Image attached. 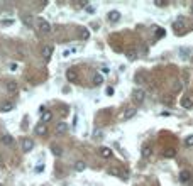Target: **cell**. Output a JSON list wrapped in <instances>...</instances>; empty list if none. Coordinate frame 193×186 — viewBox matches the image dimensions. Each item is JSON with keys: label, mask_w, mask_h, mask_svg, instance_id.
Returning a JSON list of instances; mask_svg holds the SVG:
<instances>
[{"label": "cell", "mask_w": 193, "mask_h": 186, "mask_svg": "<svg viewBox=\"0 0 193 186\" xmlns=\"http://www.w3.org/2000/svg\"><path fill=\"white\" fill-rule=\"evenodd\" d=\"M36 24H37V29H39L41 32H44V34L51 32V24H49L46 19H41V17H37V19H36Z\"/></svg>", "instance_id": "obj_1"}, {"label": "cell", "mask_w": 193, "mask_h": 186, "mask_svg": "<svg viewBox=\"0 0 193 186\" xmlns=\"http://www.w3.org/2000/svg\"><path fill=\"white\" fill-rule=\"evenodd\" d=\"M132 98L136 100L137 103H141V102H144V98H146V92L141 90V88H136V90L132 92Z\"/></svg>", "instance_id": "obj_2"}, {"label": "cell", "mask_w": 193, "mask_h": 186, "mask_svg": "<svg viewBox=\"0 0 193 186\" xmlns=\"http://www.w3.org/2000/svg\"><path fill=\"white\" fill-rule=\"evenodd\" d=\"M5 90L9 95H16V93H19V83L17 81H9L5 85Z\"/></svg>", "instance_id": "obj_3"}, {"label": "cell", "mask_w": 193, "mask_h": 186, "mask_svg": "<svg viewBox=\"0 0 193 186\" xmlns=\"http://www.w3.org/2000/svg\"><path fill=\"white\" fill-rule=\"evenodd\" d=\"M192 179H193V176H192L190 171H186V169L180 171V181H181V183H190Z\"/></svg>", "instance_id": "obj_4"}, {"label": "cell", "mask_w": 193, "mask_h": 186, "mask_svg": "<svg viewBox=\"0 0 193 186\" xmlns=\"http://www.w3.org/2000/svg\"><path fill=\"white\" fill-rule=\"evenodd\" d=\"M98 154L104 157V159H110L112 156H114V152H112V149L110 147H100L98 149Z\"/></svg>", "instance_id": "obj_5"}, {"label": "cell", "mask_w": 193, "mask_h": 186, "mask_svg": "<svg viewBox=\"0 0 193 186\" xmlns=\"http://www.w3.org/2000/svg\"><path fill=\"white\" fill-rule=\"evenodd\" d=\"M32 147H34V142H32V139H24L22 140V151H24V152H31L32 151Z\"/></svg>", "instance_id": "obj_6"}, {"label": "cell", "mask_w": 193, "mask_h": 186, "mask_svg": "<svg viewBox=\"0 0 193 186\" xmlns=\"http://www.w3.org/2000/svg\"><path fill=\"white\" fill-rule=\"evenodd\" d=\"M14 102H4V103H0V112H10V110H14Z\"/></svg>", "instance_id": "obj_7"}, {"label": "cell", "mask_w": 193, "mask_h": 186, "mask_svg": "<svg viewBox=\"0 0 193 186\" xmlns=\"http://www.w3.org/2000/svg\"><path fill=\"white\" fill-rule=\"evenodd\" d=\"M51 120H53V114L49 112V110H46V112H42L41 114V124L46 125L47 122H51Z\"/></svg>", "instance_id": "obj_8"}, {"label": "cell", "mask_w": 193, "mask_h": 186, "mask_svg": "<svg viewBox=\"0 0 193 186\" xmlns=\"http://www.w3.org/2000/svg\"><path fill=\"white\" fill-rule=\"evenodd\" d=\"M56 132H58L59 135L66 134V132H68V124H64V122H59V124L56 125Z\"/></svg>", "instance_id": "obj_9"}, {"label": "cell", "mask_w": 193, "mask_h": 186, "mask_svg": "<svg viewBox=\"0 0 193 186\" xmlns=\"http://www.w3.org/2000/svg\"><path fill=\"white\" fill-rule=\"evenodd\" d=\"M136 112H137L136 108H125V112H124V114H122V119H124V120H129V119H132V117L136 115Z\"/></svg>", "instance_id": "obj_10"}, {"label": "cell", "mask_w": 193, "mask_h": 186, "mask_svg": "<svg viewBox=\"0 0 193 186\" xmlns=\"http://www.w3.org/2000/svg\"><path fill=\"white\" fill-rule=\"evenodd\" d=\"M34 132H36L37 135H46V134H47V127H46L44 124H39V125H36Z\"/></svg>", "instance_id": "obj_11"}, {"label": "cell", "mask_w": 193, "mask_h": 186, "mask_svg": "<svg viewBox=\"0 0 193 186\" xmlns=\"http://www.w3.org/2000/svg\"><path fill=\"white\" fill-rule=\"evenodd\" d=\"M41 54H42V58H44V59H49V58H51V54H53V47H51V46L42 47Z\"/></svg>", "instance_id": "obj_12"}, {"label": "cell", "mask_w": 193, "mask_h": 186, "mask_svg": "<svg viewBox=\"0 0 193 186\" xmlns=\"http://www.w3.org/2000/svg\"><path fill=\"white\" fill-rule=\"evenodd\" d=\"M66 78H68V81L75 83L76 80H78V76H76V71H75V69H68V71H66Z\"/></svg>", "instance_id": "obj_13"}, {"label": "cell", "mask_w": 193, "mask_h": 186, "mask_svg": "<svg viewBox=\"0 0 193 186\" xmlns=\"http://www.w3.org/2000/svg\"><path fill=\"white\" fill-rule=\"evenodd\" d=\"M119 19H120V12H119V10L109 12V21H110V22H117Z\"/></svg>", "instance_id": "obj_14"}, {"label": "cell", "mask_w": 193, "mask_h": 186, "mask_svg": "<svg viewBox=\"0 0 193 186\" xmlns=\"http://www.w3.org/2000/svg\"><path fill=\"white\" fill-rule=\"evenodd\" d=\"M0 142H2V144L4 145H12V142H14V137H12V135H2V139H0Z\"/></svg>", "instance_id": "obj_15"}, {"label": "cell", "mask_w": 193, "mask_h": 186, "mask_svg": "<svg viewBox=\"0 0 193 186\" xmlns=\"http://www.w3.org/2000/svg\"><path fill=\"white\" fill-rule=\"evenodd\" d=\"M181 107H185V108H192V107H193V98L185 97V98L181 100Z\"/></svg>", "instance_id": "obj_16"}, {"label": "cell", "mask_w": 193, "mask_h": 186, "mask_svg": "<svg viewBox=\"0 0 193 186\" xmlns=\"http://www.w3.org/2000/svg\"><path fill=\"white\" fill-rule=\"evenodd\" d=\"M151 154H152V145L151 144H146L144 147H142V156H144V157H149Z\"/></svg>", "instance_id": "obj_17"}, {"label": "cell", "mask_w": 193, "mask_h": 186, "mask_svg": "<svg viewBox=\"0 0 193 186\" xmlns=\"http://www.w3.org/2000/svg\"><path fill=\"white\" fill-rule=\"evenodd\" d=\"M87 169V164H85L83 161H76L75 162V171H78V173H81V171Z\"/></svg>", "instance_id": "obj_18"}, {"label": "cell", "mask_w": 193, "mask_h": 186, "mask_svg": "<svg viewBox=\"0 0 193 186\" xmlns=\"http://www.w3.org/2000/svg\"><path fill=\"white\" fill-rule=\"evenodd\" d=\"M173 29H175V31H181V29H183V19H181V17L173 22Z\"/></svg>", "instance_id": "obj_19"}, {"label": "cell", "mask_w": 193, "mask_h": 186, "mask_svg": "<svg viewBox=\"0 0 193 186\" xmlns=\"http://www.w3.org/2000/svg\"><path fill=\"white\" fill-rule=\"evenodd\" d=\"M102 83H104V76H102L100 73H97V75L93 76V85L95 86H98V85H102Z\"/></svg>", "instance_id": "obj_20"}, {"label": "cell", "mask_w": 193, "mask_h": 186, "mask_svg": "<svg viewBox=\"0 0 193 186\" xmlns=\"http://www.w3.org/2000/svg\"><path fill=\"white\" fill-rule=\"evenodd\" d=\"M164 34H166V32H164V29H163V27H156V37H158V39L164 37Z\"/></svg>", "instance_id": "obj_21"}, {"label": "cell", "mask_w": 193, "mask_h": 186, "mask_svg": "<svg viewBox=\"0 0 193 186\" xmlns=\"http://www.w3.org/2000/svg\"><path fill=\"white\" fill-rule=\"evenodd\" d=\"M175 154H176V151L175 149H166L164 151V157H175Z\"/></svg>", "instance_id": "obj_22"}, {"label": "cell", "mask_w": 193, "mask_h": 186, "mask_svg": "<svg viewBox=\"0 0 193 186\" xmlns=\"http://www.w3.org/2000/svg\"><path fill=\"white\" fill-rule=\"evenodd\" d=\"M185 145L186 147H193V135H188L186 139H185Z\"/></svg>", "instance_id": "obj_23"}, {"label": "cell", "mask_w": 193, "mask_h": 186, "mask_svg": "<svg viewBox=\"0 0 193 186\" xmlns=\"http://www.w3.org/2000/svg\"><path fill=\"white\" fill-rule=\"evenodd\" d=\"M93 137L95 139H102V137H104V132H102L100 129H95L93 130Z\"/></svg>", "instance_id": "obj_24"}, {"label": "cell", "mask_w": 193, "mask_h": 186, "mask_svg": "<svg viewBox=\"0 0 193 186\" xmlns=\"http://www.w3.org/2000/svg\"><path fill=\"white\" fill-rule=\"evenodd\" d=\"M80 36H81V39H88V37H90V31H88V29H81Z\"/></svg>", "instance_id": "obj_25"}, {"label": "cell", "mask_w": 193, "mask_h": 186, "mask_svg": "<svg viewBox=\"0 0 193 186\" xmlns=\"http://www.w3.org/2000/svg\"><path fill=\"white\" fill-rule=\"evenodd\" d=\"M168 4H169L168 0H154V5H158V7H164Z\"/></svg>", "instance_id": "obj_26"}, {"label": "cell", "mask_w": 193, "mask_h": 186, "mask_svg": "<svg viewBox=\"0 0 193 186\" xmlns=\"http://www.w3.org/2000/svg\"><path fill=\"white\" fill-rule=\"evenodd\" d=\"M51 151L56 156H61V147H58V145H51Z\"/></svg>", "instance_id": "obj_27"}, {"label": "cell", "mask_w": 193, "mask_h": 186, "mask_svg": "<svg viewBox=\"0 0 193 186\" xmlns=\"http://www.w3.org/2000/svg\"><path fill=\"white\" fill-rule=\"evenodd\" d=\"M34 171H36V173H42V171H44V164H42V162H39V164L36 166V169H34Z\"/></svg>", "instance_id": "obj_28"}, {"label": "cell", "mask_w": 193, "mask_h": 186, "mask_svg": "<svg viewBox=\"0 0 193 186\" xmlns=\"http://www.w3.org/2000/svg\"><path fill=\"white\" fill-rule=\"evenodd\" d=\"M136 56H137V54H136L134 51H129V52H127V58H129L131 61H134V59H136Z\"/></svg>", "instance_id": "obj_29"}, {"label": "cell", "mask_w": 193, "mask_h": 186, "mask_svg": "<svg viewBox=\"0 0 193 186\" xmlns=\"http://www.w3.org/2000/svg\"><path fill=\"white\" fill-rule=\"evenodd\" d=\"M100 71L104 73V75H109V73H110V69H109V68H107V66H104V68H102V69H100Z\"/></svg>", "instance_id": "obj_30"}, {"label": "cell", "mask_w": 193, "mask_h": 186, "mask_svg": "<svg viewBox=\"0 0 193 186\" xmlns=\"http://www.w3.org/2000/svg\"><path fill=\"white\" fill-rule=\"evenodd\" d=\"M2 24H4V26H12V24H14V21H4Z\"/></svg>", "instance_id": "obj_31"}, {"label": "cell", "mask_w": 193, "mask_h": 186, "mask_svg": "<svg viewBox=\"0 0 193 186\" xmlns=\"http://www.w3.org/2000/svg\"><path fill=\"white\" fill-rule=\"evenodd\" d=\"M107 95H114V88H107Z\"/></svg>", "instance_id": "obj_32"}, {"label": "cell", "mask_w": 193, "mask_h": 186, "mask_svg": "<svg viewBox=\"0 0 193 186\" xmlns=\"http://www.w3.org/2000/svg\"><path fill=\"white\" fill-rule=\"evenodd\" d=\"M188 185H190V186H193V179H192V181H190V183H188Z\"/></svg>", "instance_id": "obj_33"}, {"label": "cell", "mask_w": 193, "mask_h": 186, "mask_svg": "<svg viewBox=\"0 0 193 186\" xmlns=\"http://www.w3.org/2000/svg\"><path fill=\"white\" fill-rule=\"evenodd\" d=\"M192 12H193V5H192Z\"/></svg>", "instance_id": "obj_34"}, {"label": "cell", "mask_w": 193, "mask_h": 186, "mask_svg": "<svg viewBox=\"0 0 193 186\" xmlns=\"http://www.w3.org/2000/svg\"><path fill=\"white\" fill-rule=\"evenodd\" d=\"M0 162H2V157H0Z\"/></svg>", "instance_id": "obj_35"}, {"label": "cell", "mask_w": 193, "mask_h": 186, "mask_svg": "<svg viewBox=\"0 0 193 186\" xmlns=\"http://www.w3.org/2000/svg\"><path fill=\"white\" fill-rule=\"evenodd\" d=\"M0 186H2V185H0Z\"/></svg>", "instance_id": "obj_36"}]
</instances>
